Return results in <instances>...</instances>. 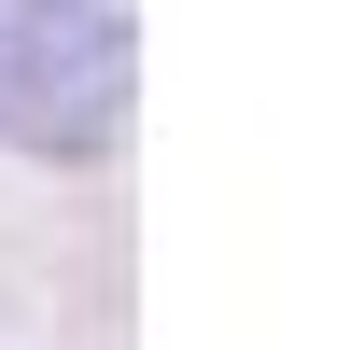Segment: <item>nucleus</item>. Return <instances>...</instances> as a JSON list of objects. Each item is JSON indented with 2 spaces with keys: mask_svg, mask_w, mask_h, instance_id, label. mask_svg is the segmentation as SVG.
I'll use <instances>...</instances> for the list:
<instances>
[{
  "mask_svg": "<svg viewBox=\"0 0 364 350\" xmlns=\"http://www.w3.org/2000/svg\"><path fill=\"white\" fill-rule=\"evenodd\" d=\"M127 127V14L112 0H0V140L98 154Z\"/></svg>",
  "mask_w": 364,
  "mask_h": 350,
  "instance_id": "obj_1",
  "label": "nucleus"
}]
</instances>
